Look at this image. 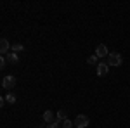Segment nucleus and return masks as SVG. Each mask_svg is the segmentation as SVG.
I'll return each instance as SVG.
<instances>
[{"label":"nucleus","instance_id":"obj_1","mask_svg":"<svg viewBox=\"0 0 130 128\" xmlns=\"http://www.w3.org/2000/svg\"><path fill=\"white\" fill-rule=\"evenodd\" d=\"M121 62H123V57L118 52H109V56H108V64L109 66H120Z\"/></svg>","mask_w":130,"mask_h":128},{"label":"nucleus","instance_id":"obj_13","mask_svg":"<svg viewBox=\"0 0 130 128\" xmlns=\"http://www.w3.org/2000/svg\"><path fill=\"white\" fill-rule=\"evenodd\" d=\"M19 50H23V45L21 43H14L12 45V52H19Z\"/></svg>","mask_w":130,"mask_h":128},{"label":"nucleus","instance_id":"obj_10","mask_svg":"<svg viewBox=\"0 0 130 128\" xmlns=\"http://www.w3.org/2000/svg\"><path fill=\"white\" fill-rule=\"evenodd\" d=\"M87 62H89V64H99V57L94 54V56H90L89 59H87Z\"/></svg>","mask_w":130,"mask_h":128},{"label":"nucleus","instance_id":"obj_5","mask_svg":"<svg viewBox=\"0 0 130 128\" xmlns=\"http://www.w3.org/2000/svg\"><path fill=\"white\" fill-rule=\"evenodd\" d=\"M43 121H45V123H56V121H57V116H54V113H52V111H45V113H43ZM57 123H59V121H57Z\"/></svg>","mask_w":130,"mask_h":128},{"label":"nucleus","instance_id":"obj_7","mask_svg":"<svg viewBox=\"0 0 130 128\" xmlns=\"http://www.w3.org/2000/svg\"><path fill=\"white\" fill-rule=\"evenodd\" d=\"M108 66H109V64H106V62H99V64H97V75H99V76L108 75Z\"/></svg>","mask_w":130,"mask_h":128},{"label":"nucleus","instance_id":"obj_15","mask_svg":"<svg viewBox=\"0 0 130 128\" xmlns=\"http://www.w3.org/2000/svg\"><path fill=\"white\" fill-rule=\"evenodd\" d=\"M47 128H61V126H59V123L56 121V123H50V125H47Z\"/></svg>","mask_w":130,"mask_h":128},{"label":"nucleus","instance_id":"obj_3","mask_svg":"<svg viewBox=\"0 0 130 128\" xmlns=\"http://www.w3.org/2000/svg\"><path fill=\"white\" fill-rule=\"evenodd\" d=\"M2 87L4 88H7V90H10V88H14L16 87V76H5V78L2 80Z\"/></svg>","mask_w":130,"mask_h":128},{"label":"nucleus","instance_id":"obj_14","mask_svg":"<svg viewBox=\"0 0 130 128\" xmlns=\"http://www.w3.org/2000/svg\"><path fill=\"white\" fill-rule=\"evenodd\" d=\"M5 64H7V57L2 56V57H0V68H5Z\"/></svg>","mask_w":130,"mask_h":128},{"label":"nucleus","instance_id":"obj_2","mask_svg":"<svg viewBox=\"0 0 130 128\" xmlns=\"http://www.w3.org/2000/svg\"><path fill=\"white\" fill-rule=\"evenodd\" d=\"M89 123H90V119L85 114H78L76 119H75V126L76 128H85V126H89Z\"/></svg>","mask_w":130,"mask_h":128},{"label":"nucleus","instance_id":"obj_9","mask_svg":"<svg viewBox=\"0 0 130 128\" xmlns=\"http://www.w3.org/2000/svg\"><path fill=\"white\" fill-rule=\"evenodd\" d=\"M56 116H57V121H66V119H68V114H66V111H64V109L57 111V114H56Z\"/></svg>","mask_w":130,"mask_h":128},{"label":"nucleus","instance_id":"obj_11","mask_svg":"<svg viewBox=\"0 0 130 128\" xmlns=\"http://www.w3.org/2000/svg\"><path fill=\"white\" fill-rule=\"evenodd\" d=\"M5 100H7L9 104H14V102H16V95L10 92V94H7V95H5Z\"/></svg>","mask_w":130,"mask_h":128},{"label":"nucleus","instance_id":"obj_16","mask_svg":"<svg viewBox=\"0 0 130 128\" xmlns=\"http://www.w3.org/2000/svg\"><path fill=\"white\" fill-rule=\"evenodd\" d=\"M73 128H76V126H73Z\"/></svg>","mask_w":130,"mask_h":128},{"label":"nucleus","instance_id":"obj_12","mask_svg":"<svg viewBox=\"0 0 130 128\" xmlns=\"http://www.w3.org/2000/svg\"><path fill=\"white\" fill-rule=\"evenodd\" d=\"M75 126V123H71L70 119H66V121H62V128H73Z\"/></svg>","mask_w":130,"mask_h":128},{"label":"nucleus","instance_id":"obj_8","mask_svg":"<svg viewBox=\"0 0 130 128\" xmlns=\"http://www.w3.org/2000/svg\"><path fill=\"white\" fill-rule=\"evenodd\" d=\"M7 61H9L10 64H18V62H19V57H18V54H16V52H12V54L7 56Z\"/></svg>","mask_w":130,"mask_h":128},{"label":"nucleus","instance_id":"obj_6","mask_svg":"<svg viewBox=\"0 0 130 128\" xmlns=\"http://www.w3.org/2000/svg\"><path fill=\"white\" fill-rule=\"evenodd\" d=\"M9 47H10V43H9V40H7V38L0 40V54H2V56H5V54L9 52Z\"/></svg>","mask_w":130,"mask_h":128},{"label":"nucleus","instance_id":"obj_4","mask_svg":"<svg viewBox=\"0 0 130 128\" xmlns=\"http://www.w3.org/2000/svg\"><path fill=\"white\" fill-rule=\"evenodd\" d=\"M95 56H97V57H108V56H109L108 47H106L104 43H99V45H97V49H95Z\"/></svg>","mask_w":130,"mask_h":128}]
</instances>
